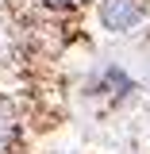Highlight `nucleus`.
<instances>
[{"label": "nucleus", "mask_w": 150, "mask_h": 154, "mask_svg": "<svg viewBox=\"0 0 150 154\" xmlns=\"http://www.w3.org/2000/svg\"><path fill=\"white\" fill-rule=\"evenodd\" d=\"M150 19V0H96V23L108 35H135Z\"/></svg>", "instance_id": "nucleus-1"}, {"label": "nucleus", "mask_w": 150, "mask_h": 154, "mask_svg": "<svg viewBox=\"0 0 150 154\" xmlns=\"http://www.w3.org/2000/svg\"><path fill=\"white\" fill-rule=\"evenodd\" d=\"M23 112H19L16 96L0 89V154H19L23 150Z\"/></svg>", "instance_id": "nucleus-2"}, {"label": "nucleus", "mask_w": 150, "mask_h": 154, "mask_svg": "<svg viewBox=\"0 0 150 154\" xmlns=\"http://www.w3.org/2000/svg\"><path fill=\"white\" fill-rule=\"evenodd\" d=\"M100 93H108V96H115V100H123V96H131L135 93V81L119 66H108L104 73H100Z\"/></svg>", "instance_id": "nucleus-3"}, {"label": "nucleus", "mask_w": 150, "mask_h": 154, "mask_svg": "<svg viewBox=\"0 0 150 154\" xmlns=\"http://www.w3.org/2000/svg\"><path fill=\"white\" fill-rule=\"evenodd\" d=\"M31 4L42 8V12H54V16H69V12H81V8H89L96 0H31Z\"/></svg>", "instance_id": "nucleus-4"}, {"label": "nucleus", "mask_w": 150, "mask_h": 154, "mask_svg": "<svg viewBox=\"0 0 150 154\" xmlns=\"http://www.w3.org/2000/svg\"><path fill=\"white\" fill-rule=\"evenodd\" d=\"M50 154H66V150H50Z\"/></svg>", "instance_id": "nucleus-5"}]
</instances>
